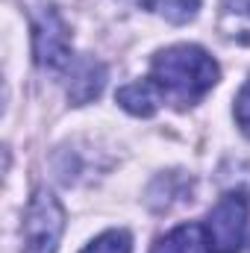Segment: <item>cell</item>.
Here are the masks:
<instances>
[{
	"mask_svg": "<svg viewBox=\"0 0 250 253\" xmlns=\"http://www.w3.org/2000/svg\"><path fill=\"white\" fill-rule=\"evenodd\" d=\"M80 253H132V239L126 230H106Z\"/></svg>",
	"mask_w": 250,
	"mask_h": 253,
	"instance_id": "9c48e42d",
	"label": "cell"
},
{
	"mask_svg": "<svg viewBox=\"0 0 250 253\" xmlns=\"http://www.w3.org/2000/svg\"><path fill=\"white\" fill-rule=\"evenodd\" d=\"M36 65L44 71H65L71 65V30L56 9H44L33 27Z\"/></svg>",
	"mask_w": 250,
	"mask_h": 253,
	"instance_id": "277c9868",
	"label": "cell"
},
{
	"mask_svg": "<svg viewBox=\"0 0 250 253\" xmlns=\"http://www.w3.org/2000/svg\"><path fill=\"white\" fill-rule=\"evenodd\" d=\"M150 253H209V242L203 233V224H183L162 236Z\"/></svg>",
	"mask_w": 250,
	"mask_h": 253,
	"instance_id": "8992f818",
	"label": "cell"
},
{
	"mask_svg": "<svg viewBox=\"0 0 250 253\" xmlns=\"http://www.w3.org/2000/svg\"><path fill=\"white\" fill-rule=\"evenodd\" d=\"M144 9L162 15L171 24H188L200 12V0H144Z\"/></svg>",
	"mask_w": 250,
	"mask_h": 253,
	"instance_id": "ba28073f",
	"label": "cell"
},
{
	"mask_svg": "<svg viewBox=\"0 0 250 253\" xmlns=\"http://www.w3.org/2000/svg\"><path fill=\"white\" fill-rule=\"evenodd\" d=\"M106 85V68L97 62V59H80V62L71 68V83H68V97L71 103L83 106V103H91L94 97H100Z\"/></svg>",
	"mask_w": 250,
	"mask_h": 253,
	"instance_id": "5b68a950",
	"label": "cell"
},
{
	"mask_svg": "<svg viewBox=\"0 0 250 253\" xmlns=\"http://www.w3.org/2000/svg\"><path fill=\"white\" fill-rule=\"evenodd\" d=\"M236 121L242 126V132L250 135V80L242 85V91L236 97Z\"/></svg>",
	"mask_w": 250,
	"mask_h": 253,
	"instance_id": "30bf717a",
	"label": "cell"
},
{
	"mask_svg": "<svg viewBox=\"0 0 250 253\" xmlns=\"http://www.w3.org/2000/svg\"><path fill=\"white\" fill-rule=\"evenodd\" d=\"M115 100L124 106L129 115H138V118H150L156 109H159V94L156 88L150 85V80H141V83H129L124 88H118Z\"/></svg>",
	"mask_w": 250,
	"mask_h": 253,
	"instance_id": "52a82bcc",
	"label": "cell"
},
{
	"mask_svg": "<svg viewBox=\"0 0 250 253\" xmlns=\"http://www.w3.org/2000/svg\"><path fill=\"white\" fill-rule=\"evenodd\" d=\"M221 77L218 62L197 44H174L153 56L150 62V85L156 88L162 103H174L177 109H188L203 100Z\"/></svg>",
	"mask_w": 250,
	"mask_h": 253,
	"instance_id": "6da1fadb",
	"label": "cell"
},
{
	"mask_svg": "<svg viewBox=\"0 0 250 253\" xmlns=\"http://www.w3.org/2000/svg\"><path fill=\"white\" fill-rule=\"evenodd\" d=\"M65 233V209L56 194L39 189L24 212V251L21 253H56Z\"/></svg>",
	"mask_w": 250,
	"mask_h": 253,
	"instance_id": "3957f363",
	"label": "cell"
},
{
	"mask_svg": "<svg viewBox=\"0 0 250 253\" xmlns=\"http://www.w3.org/2000/svg\"><path fill=\"white\" fill-rule=\"evenodd\" d=\"M248 215H250V197L248 191H227L212 212L206 215L203 233L209 242V253H239L245 245L248 233Z\"/></svg>",
	"mask_w": 250,
	"mask_h": 253,
	"instance_id": "7a4b0ae2",
	"label": "cell"
}]
</instances>
